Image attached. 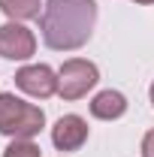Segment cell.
Returning a JSON list of instances; mask_svg holds the SVG:
<instances>
[{
	"mask_svg": "<svg viewBox=\"0 0 154 157\" xmlns=\"http://www.w3.org/2000/svg\"><path fill=\"white\" fill-rule=\"evenodd\" d=\"M97 24V0H45L39 30L48 48L76 52L82 48Z\"/></svg>",
	"mask_w": 154,
	"mask_h": 157,
	"instance_id": "cell-1",
	"label": "cell"
},
{
	"mask_svg": "<svg viewBox=\"0 0 154 157\" xmlns=\"http://www.w3.org/2000/svg\"><path fill=\"white\" fill-rule=\"evenodd\" d=\"M45 127V112L15 94H0V133L12 139H33Z\"/></svg>",
	"mask_w": 154,
	"mask_h": 157,
	"instance_id": "cell-2",
	"label": "cell"
},
{
	"mask_svg": "<svg viewBox=\"0 0 154 157\" xmlns=\"http://www.w3.org/2000/svg\"><path fill=\"white\" fill-rule=\"evenodd\" d=\"M97 82H100L97 63H91L85 58H70V60H64V67L58 70V94L64 100H79V97H85Z\"/></svg>",
	"mask_w": 154,
	"mask_h": 157,
	"instance_id": "cell-3",
	"label": "cell"
},
{
	"mask_svg": "<svg viewBox=\"0 0 154 157\" xmlns=\"http://www.w3.org/2000/svg\"><path fill=\"white\" fill-rule=\"evenodd\" d=\"M37 52V36L21 21H9L0 27V55L6 60H27Z\"/></svg>",
	"mask_w": 154,
	"mask_h": 157,
	"instance_id": "cell-4",
	"label": "cell"
},
{
	"mask_svg": "<svg viewBox=\"0 0 154 157\" xmlns=\"http://www.w3.org/2000/svg\"><path fill=\"white\" fill-rule=\"evenodd\" d=\"M15 85L24 94L45 100L52 94H58V73L48 63H30V67H21L15 73Z\"/></svg>",
	"mask_w": 154,
	"mask_h": 157,
	"instance_id": "cell-5",
	"label": "cell"
},
{
	"mask_svg": "<svg viewBox=\"0 0 154 157\" xmlns=\"http://www.w3.org/2000/svg\"><path fill=\"white\" fill-rule=\"evenodd\" d=\"M52 142L58 151H79L88 142V121L82 115H64L52 127Z\"/></svg>",
	"mask_w": 154,
	"mask_h": 157,
	"instance_id": "cell-6",
	"label": "cell"
},
{
	"mask_svg": "<svg viewBox=\"0 0 154 157\" xmlns=\"http://www.w3.org/2000/svg\"><path fill=\"white\" fill-rule=\"evenodd\" d=\"M127 112V97L121 91H100L94 100H91V115L100 118V121H115Z\"/></svg>",
	"mask_w": 154,
	"mask_h": 157,
	"instance_id": "cell-7",
	"label": "cell"
},
{
	"mask_svg": "<svg viewBox=\"0 0 154 157\" xmlns=\"http://www.w3.org/2000/svg\"><path fill=\"white\" fill-rule=\"evenodd\" d=\"M0 9L12 21H27V18H39L42 3L39 0H0Z\"/></svg>",
	"mask_w": 154,
	"mask_h": 157,
	"instance_id": "cell-8",
	"label": "cell"
},
{
	"mask_svg": "<svg viewBox=\"0 0 154 157\" xmlns=\"http://www.w3.org/2000/svg\"><path fill=\"white\" fill-rule=\"evenodd\" d=\"M3 157H42V148H39L33 139H12L6 145Z\"/></svg>",
	"mask_w": 154,
	"mask_h": 157,
	"instance_id": "cell-9",
	"label": "cell"
},
{
	"mask_svg": "<svg viewBox=\"0 0 154 157\" xmlns=\"http://www.w3.org/2000/svg\"><path fill=\"white\" fill-rule=\"evenodd\" d=\"M142 157H154V130H148L142 139Z\"/></svg>",
	"mask_w": 154,
	"mask_h": 157,
	"instance_id": "cell-10",
	"label": "cell"
},
{
	"mask_svg": "<svg viewBox=\"0 0 154 157\" xmlns=\"http://www.w3.org/2000/svg\"><path fill=\"white\" fill-rule=\"evenodd\" d=\"M148 94H151V106H154V82H151V91H148Z\"/></svg>",
	"mask_w": 154,
	"mask_h": 157,
	"instance_id": "cell-11",
	"label": "cell"
},
{
	"mask_svg": "<svg viewBox=\"0 0 154 157\" xmlns=\"http://www.w3.org/2000/svg\"><path fill=\"white\" fill-rule=\"evenodd\" d=\"M136 3H154V0H136Z\"/></svg>",
	"mask_w": 154,
	"mask_h": 157,
	"instance_id": "cell-12",
	"label": "cell"
}]
</instances>
